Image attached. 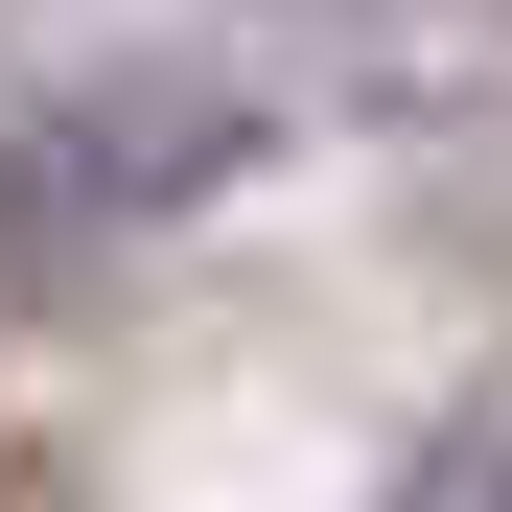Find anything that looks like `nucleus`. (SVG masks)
<instances>
[{"mask_svg":"<svg viewBox=\"0 0 512 512\" xmlns=\"http://www.w3.org/2000/svg\"><path fill=\"white\" fill-rule=\"evenodd\" d=\"M443 489H512V419H466V443H443Z\"/></svg>","mask_w":512,"mask_h":512,"instance_id":"nucleus-1","label":"nucleus"}]
</instances>
